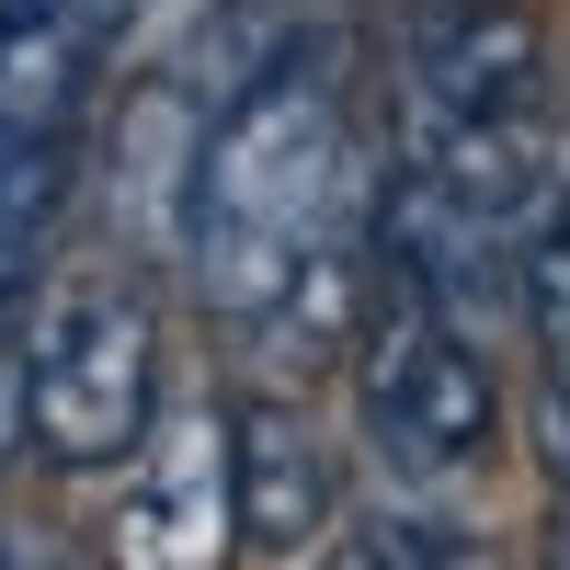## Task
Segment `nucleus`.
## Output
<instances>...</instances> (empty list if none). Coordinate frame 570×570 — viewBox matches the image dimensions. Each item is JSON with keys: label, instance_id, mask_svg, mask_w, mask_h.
<instances>
[{"label": "nucleus", "instance_id": "ddd939ff", "mask_svg": "<svg viewBox=\"0 0 570 570\" xmlns=\"http://www.w3.org/2000/svg\"><path fill=\"white\" fill-rule=\"evenodd\" d=\"M331 570H376V559H365V548H343V559H331Z\"/></svg>", "mask_w": 570, "mask_h": 570}, {"label": "nucleus", "instance_id": "0eeeda50", "mask_svg": "<svg viewBox=\"0 0 570 570\" xmlns=\"http://www.w3.org/2000/svg\"><path fill=\"white\" fill-rule=\"evenodd\" d=\"M69 183H80V126L0 104V297L35 285V252L58 228V206H69Z\"/></svg>", "mask_w": 570, "mask_h": 570}, {"label": "nucleus", "instance_id": "20e7f679", "mask_svg": "<svg viewBox=\"0 0 570 570\" xmlns=\"http://www.w3.org/2000/svg\"><path fill=\"white\" fill-rule=\"evenodd\" d=\"M228 548H240V445H228V400L195 389L126 456L104 502V570H228Z\"/></svg>", "mask_w": 570, "mask_h": 570}, {"label": "nucleus", "instance_id": "f8f14e48", "mask_svg": "<svg viewBox=\"0 0 570 570\" xmlns=\"http://www.w3.org/2000/svg\"><path fill=\"white\" fill-rule=\"evenodd\" d=\"M0 570H46V559H35V548H0Z\"/></svg>", "mask_w": 570, "mask_h": 570}, {"label": "nucleus", "instance_id": "7ed1b4c3", "mask_svg": "<svg viewBox=\"0 0 570 570\" xmlns=\"http://www.w3.org/2000/svg\"><path fill=\"white\" fill-rule=\"evenodd\" d=\"M354 422H365L389 480L468 491L502 456V376L480 354V331H456L445 308H422V297L389 285L365 343H354Z\"/></svg>", "mask_w": 570, "mask_h": 570}, {"label": "nucleus", "instance_id": "9d476101", "mask_svg": "<svg viewBox=\"0 0 570 570\" xmlns=\"http://www.w3.org/2000/svg\"><path fill=\"white\" fill-rule=\"evenodd\" d=\"M35 434H23V354H0V468H12Z\"/></svg>", "mask_w": 570, "mask_h": 570}, {"label": "nucleus", "instance_id": "f03ea898", "mask_svg": "<svg viewBox=\"0 0 570 570\" xmlns=\"http://www.w3.org/2000/svg\"><path fill=\"white\" fill-rule=\"evenodd\" d=\"M160 308L137 274H58L23 320V434L46 468H126L160 434Z\"/></svg>", "mask_w": 570, "mask_h": 570}, {"label": "nucleus", "instance_id": "39448f33", "mask_svg": "<svg viewBox=\"0 0 570 570\" xmlns=\"http://www.w3.org/2000/svg\"><path fill=\"white\" fill-rule=\"evenodd\" d=\"M389 104L456 126H525L559 115V58L525 0H411L389 35Z\"/></svg>", "mask_w": 570, "mask_h": 570}, {"label": "nucleus", "instance_id": "6e6552de", "mask_svg": "<svg viewBox=\"0 0 570 570\" xmlns=\"http://www.w3.org/2000/svg\"><path fill=\"white\" fill-rule=\"evenodd\" d=\"M354 548L376 570H502V537L480 525V502L434 480H376L354 513Z\"/></svg>", "mask_w": 570, "mask_h": 570}, {"label": "nucleus", "instance_id": "1a4fd4ad", "mask_svg": "<svg viewBox=\"0 0 570 570\" xmlns=\"http://www.w3.org/2000/svg\"><path fill=\"white\" fill-rule=\"evenodd\" d=\"M115 12H126V46H171V35H195L206 0H115Z\"/></svg>", "mask_w": 570, "mask_h": 570}, {"label": "nucleus", "instance_id": "f257e3e1", "mask_svg": "<svg viewBox=\"0 0 570 570\" xmlns=\"http://www.w3.org/2000/svg\"><path fill=\"white\" fill-rule=\"evenodd\" d=\"M183 274H195L206 320L263 354V389H297L365 343L389 263H376V195L331 46L263 58L206 115L195 195H183Z\"/></svg>", "mask_w": 570, "mask_h": 570}, {"label": "nucleus", "instance_id": "423d86ee", "mask_svg": "<svg viewBox=\"0 0 570 570\" xmlns=\"http://www.w3.org/2000/svg\"><path fill=\"white\" fill-rule=\"evenodd\" d=\"M228 445H240V548L263 559H308L343 513V468H331V434L285 400V389H252L228 400Z\"/></svg>", "mask_w": 570, "mask_h": 570}, {"label": "nucleus", "instance_id": "9b49d317", "mask_svg": "<svg viewBox=\"0 0 570 570\" xmlns=\"http://www.w3.org/2000/svg\"><path fill=\"white\" fill-rule=\"evenodd\" d=\"M537 570H570V491H559V513H548V537H537Z\"/></svg>", "mask_w": 570, "mask_h": 570}]
</instances>
